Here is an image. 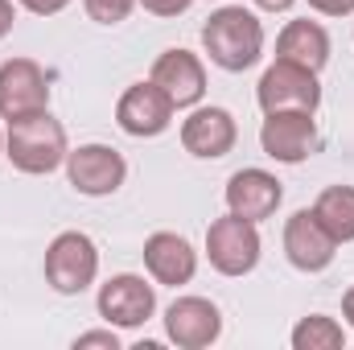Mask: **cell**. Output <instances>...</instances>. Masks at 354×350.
Here are the masks:
<instances>
[{
	"label": "cell",
	"instance_id": "23",
	"mask_svg": "<svg viewBox=\"0 0 354 350\" xmlns=\"http://www.w3.org/2000/svg\"><path fill=\"white\" fill-rule=\"evenodd\" d=\"M25 12H33V17H58L71 0H17Z\"/></svg>",
	"mask_w": 354,
	"mask_h": 350
},
{
	"label": "cell",
	"instance_id": "6",
	"mask_svg": "<svg viewBox=\"0 0 354 350\" xmlns=\"http://www.w3.org/2000/svg\"><path fill=\"white\" fill-rule=\"evenodd\" d=\"M95 309L107 326L115 330H140L153 313H157V284H149L145 276L136 272H120V276H107L99 284V297H95Z\"/></svg>",
	"mask_w": 354,
	"mask_h": 350
},
{
	"label": "cell",
	"instance_id": "14",
	"mask_svg": "<svg viewBox=\"0 0 354 350\" xmlns=\"http://www.w3.org/2000/svg\"><path fill=\"white\" fill-rule=\"evenodd\" d=\"M145 268L153 276V284H169V288H181L198 276V252L185 235L177 231H153L145 239Z\"/></svg>",
	"mask_w": 354,
	"mask_h": 350
},
{
	"label": "cell",
	"instance_id": "18",
	"mask_svg": "<svg viewBox=\"0 0 354 350\" xmlns=\"http://www.w3.org/2000/svg\"><path fill=\"white\" fill-rule=\"evenodd\" d=\"M313 214L338 243H354V185H326L313 202Z\"/></svg>",
	"mask_w": 354,
	"mask_h": 350
},
{
	"label": "cell",
	"instance_id": "2",
	"mask_svg": "<svg viewBox=\"0 0 354 350\" xmlns=\"http://www.w3.org/2000/svg\"><path fill=\"white\" fill-rule=\"evenodd\" d=\"M66 128L50 116V111H33V116H21L4 128V157L12 161V169L29 177L54 174L66 165Z\"/></svg>",
	"mask_w": 354,
	"mask_h": 350
},
{
	"label": "cell",
	"instance_id": "20",
	"mask_svg": "<svg viewBox=\"0 0 354 350\" xmlns=\"http://www.w3.org/2000/svg\"><path fill=\"white\" fill-rule=\"evenodd\" d=\"M83 8H87V17L95 25H120V21L132 17L136 0H83Z\"/></svg>",
	"mask_w": 354,
	"mask_h": 350
},
{
	"label": "cell",
	"instance_id": "22",
	"mask_svg": "<svg viewBox=\"0 0 354 350\" xmlns=\"http://www.w3.org/2000/svg\"><path fill=\"white\" fill-rule=\"evenodd\" d=\"M145 12H153V17H181L194 0H136Z\"/></svg>",
	"mask_w": 354,
	"mask_h": 350
},
{
	"label": "cell",
	"instance_id": "7",
	"mask_svg": "<svg viewBox=\"0 0 354 350\" xmlns=\"http://www.w3.org/2000/svg\"><path fill=\"white\" fill-rule=\"evenodd\" d=\"M260 149L280 165H301L322 149L313 111H268L260 124Z\"/></svg>",
	"mask_w": 354,
	"mask_h": 350
},
{
	"label": "cell",
	"instance_id": "10",
	"mask_svg": "<svg viewBox=\"0 0 354 350\" xmlns=\"http://www.w3.org/2000/svg\"><path fill=\"white\" fill-rule=\"evenodd\" d=\"M174 111H177L174 99L157 87L153 79H145V83H132V87L120 95V103H115V124H120L128 136H136V140H153V136H161V132L174 124Z\"/></svg>",
	"mask_w": 354,
	"mask_h": 350
},
{
	"label": "cell",
	"instance_id": "28",
	"mask_svg": "<svg viewBox=\"0 0 354 350\" xmlns=\"http://www.w3.org/2000/svg\"><path fill=\"white\" fill-rule=\"evenodd\" d=\"M0 157H4V128H0Z\"/></svg>",
	"mask_w": 354,
	"mask_h": 350
},
{
	"label": "cell",
	"instance_id": "12",
	"mask_svg": "<svg viewBox=\"0 0 354 350\" xmlns=\"http://www.w3.org/2000/svg\"><path fill=\"white\" fill-rule=\"evenodd\" d=\"M165 338L177 350H206L223 338V313L210 297H177L165 309Z\"/></svg>",
	"mask_w": 354,
	"mask_h": 350
},
{
	"label": "cell",
	"instance_id": "21",
	"mask_svg": "<svg viewBox=\"0 0 354 350\" xmlns=\"http://www.w3.org/2000/svg\"><path fill=\"white\" fill-rule=\"evenodd\" d=\"M120 350V334H115V326H107V330H87V334H79L75 338V350Z\"/></svg>",
	"mask_w": 354,
	"mask_h": 350
},
{
	"label": "cell",
	"instance_id": "16",
	"mask_svg": "<svg viewBox=\"0 0 354 350\" xmlns=\"http://www.w3.org/2000/svg\"><path fill=\"white\" fill-rule=\"evenodd\" d=\"M149 79L174 99V107H198L202 95H206V66L189 50H165L153 62V75Z\"/></svg>",
	"mask_w": 354,
	"mask_h": 350
},
{
	"label": "cell",
	"instance_id": "27",
	"mask_svg": "<svg viewBox=\"0 0 354 350\" xmlns=\"http://www.w3.org/2000/svg\"><path fill=\"white\" fill-rule=\"evenodd\" d=\"M342 317H346V326L354 330V284L346 288V297H342Z\"/></svg>",
	"mask_w": 354,
	"mask_h": 350
},
{
	"label": "cell",
	"instance_id": "11",
	"mask_svg": "<svg viewBox=\"0 0 354 350\" xmlns=\"http://www.w3.org/2000/svg\"><path fill=\"white\" fill-rule=\"evenodd\" d=\"M239 140V124L227 107H189V116L181 120V149L198 161H218L235 149Z\"/></svg>",
	"mask_w": 354,
	"mask_h": 350
},
{
	"label": "cell",
	"instance_id": "19",
	"mask_svg": "<svg viewBox=\"0 0 354 350\" xmlns=\"http://www.w3.org/2000/svg\"><path fill=\"white\" fill-rule=\"evenodd\" d=\"M288 342H292V350H342L346 347V330L330 313H309V317H301L292 326Z\"/></svg>",
	"mask_w": 354,
	"mask_h": 350
},
{
	"label": "cell",
	"instance_id": "24",
	"mask_svg": "<svg viewBox=\"0 0 354 350\" xmlns=\"http://www.w3.org/2000/svg\"><path fill=\"white\" fill-rule=\"evenodd\" d=\"M309 8H317L322 17H351L354 0H309Z\"/></svg>",
	"mask_w": 354,
	"mask_h": 350
},
{
	"label": "cell",
	"instance_id": "15",
	"mask_svg": "<svg viewBox=\"0 0 354 350\" xmlns=\"http://www.w3.org/2000/svg\"><path fill=\"white\" fill-rule=\"evenodd\" d=\"M223 198H227V210L231 214H243L252 223H264V219H272L280 210L284 185H280V177L268 174V169H239V174H231Z\"/></svg>",
	"mask_w": 354,
	"mask_h": 350
},
{
	"label": "cell",
	"instance_id": "3",
	"mask_svg": "<svg viewBox=\"0 0 354 350\" xmlns=\"http://www.w3.org/2000/svg\"><path fill=\"white\" fill-rule=\"evenodd\" d=\"M41 268H46V284L58 297H79L99 276V248L87 231H58L46 248Z\"/></svg>",
	"mask_w": 354,
	"mask_h": 350
},
{
	"label": "cell",
	"instance_id": "26",
	"mask_svg": "<svg viewBox=\"0 0 354 350\" xmlns=\"http://www.w3.org/2000/svg\"><path fill=\"white\" fill-rule=\"evenodd\" d=\"M252 4H256V8H264V12H288L297 0H252Z\"/></svg>",
	"mask_w": 354,
	"mask_h": 350
},
{
	"label": "cell",
	"instance_id": "25",
	"mask_svg": "<svg viewBox=\"0 0 354 350\" xmlns=\"http://www.w3.org/2000/svg\"><path fill=\"white\" fill-rule=\"evenodd\" d=\"M12 25H17V4L12 0H0V42L12 33Z\"/></svg>",
	"mask_w": 354,
	"mask_h": 350
},
{
	"label": "cell",
	"instance_id": "13",
	"mask_svg": "<svg viewBox=\"0 0 354 350\" xmlns=\"http://www.w3.org/2000/svg\"><path fill=\"white\" fill-rule=\"evenodd\" d=\"M284 256L297 272H326L338 256V239L322 227V219L313 214V206L288 214L284 223Z\"/></svg>",
	"mask_w": 354,
	"mask_h": 350
},
{
	"label": "cell",
	"instance_id": "4",
	"mask_svg": "<svg viewBox=\"0 0 354 350\" xmlns=\"http://www.w3.org/2000/svg\"><path fill=\"white\" fill-rule=\"evenodd\" d=\"M264 252V239H260V227L243 214H223L206 227V260L218 276H248L256 272Z\"/></svg>",
	"mask_w": 354,
	"mask_h": 350
},
{
	"label": "cell",
	"instance_id": "1",
	"mask_svg": "<svg viewBox=\"0 0 354 350\" xmlns=\"http://www.w3.org/2000/svg\"><path fill=\"white\" fill-rule=\"evenodd\" d=\"M202 50L227 75H243L264 58V21L243 4H223L202 25Z\"/></svg>",
	"mask_w": 354,
	"mask_h": 350
},
{
	"label": "cell",
	"instance_id": "8",
	"mask_svg": "<svg viewBox=\"0 0 354 350\" xmlns=\"http://www.w3.org/2000/svg\"><path fill=\"white\" fill-rule=\"evenodd\" d=\"M33 111H50V75L33 58L0 62V120L12 124Z\"/></svg>",
	"mask_w": 354,
	"mask_h": 350
},
{
	"label": "cell",
	"instance_id": "9",
	"mask_svg": "<svg viewBox=\"0 0 354 350\" xmlns=\"http://www.w3.org/2000/svg\"><path fill=\"white\" fill-rule=\"evenodd\" d=\"M66 181L87 198H107L128 181V161L111 145H79L66 153Z\"/></svg>",
	"mask_w": 354,
	"mask_h": 350
},
{
	"label": "cell",
	"instance_id": "17",
	"mask_svg": "<svg viewBox=\"0 0 354 350\" xmlns=\"http://www.w3.org/2000/svg\"><path fill=\"white\" fill-rule=\"evenodd\" d=\"M276 58H288V62H301L309 71H322L330 62V33L322 21H288L276 37Z\"/></svg>",
	"mask_w": 354,
	"mask_h": 350
},
{
	"label": "cell",
	"instance_id": "5",
	"mask_svg": "<svg viewBox=\"0 0 354 350\" xmlns=\"http://www.w3.org/2000/svg\"><path fill=\"white\" fill-rule=\"evenodd\" d=\"M256 103L268 111H313L322 107V83H317V71L301 66V62H288V58H276L260 75V87H256Z\"/></svg>",
	"mask_w": 354,
	"mask_h": 350
}]
</instances>
